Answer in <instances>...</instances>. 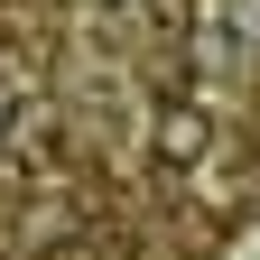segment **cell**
I'll use <instances>...</instances> for the list:
<instances>
[{
    "label": "cell",
    "instance_id": "cell-1",
    "mask_svg": "<svg viewBox=\"0 0 260 260\" xmlns=\"http://www.w3.org/2000/svg\"><path fill=\"white\" fill-rule=\"evenodd\" d=\"M205 112H195V103H158V121H149V158H158V168H195V158H205Z\"/></svg>",
    "mask_w": 260,
    "mask_h": 260
},
{
    "label": "cell",
    "instance_id": "cell-4",
    "mask_svg": "<svg viewBox=\"0 0 260 260\" xmlns=\"http://www.w3.org/2000/svg\"><path fill=\"white\" fill-rule=\"evenodd\" d=\"M10 130H19V93L0 84V140H10Z\"/></svg>",
    "mask_w": 260,
    "mask_h": 260
},
{
    "label": "cell",
    "instance_id": "cell-3",
    "mask_svg": "<svg viewBox=\"0 0 260 260\" xmlns=\"http://www.w3.org/2000/svg\"><path fill=\"white\" fill-rule=\"evenodd\" d=\"M233 28H242V38H260V0H233Z\"/></svg>",
    "mask_w": 260,
    "mask_h": 260
},
{
    "label": "cell",
    "instance_id": "cell-2",
    "mask_svg": "<svg viewBox=\"0 0 260 260\" xmlns=\"http://www.w3.org/2000/svg\"><path fill=\"white\" fill-rule=\"evenodd\" d=\"M149 28H168V38H186V28H195V0H149Z\"/></svg>",
    "mask_w": 260,
    "mask_h": 260
}]
</instances>
